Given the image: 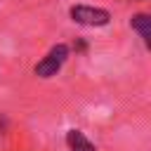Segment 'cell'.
I'll list each match as a JSON object with an SVG mask.
<instances>
[{
  "label": "cell",
  "mask_w": 151,
  "mask_h": 151,
  "mask_svg": "<svg viewBox=\"0 0 151 151\" xmlns=\"http://www.w3.org/2000/svg\"><path fill=\"white\" fill-rule=\"evenodd\" d=\"M68 54H71V47L68 45H64V42H57L54 47H50L47 50V54L33 66V73L38 76V78H54L61 68H64V64H66V59H68Z\"/></svg>",
  "instance_id": "cell-1"
},
{
  "label": "cell",
  "mask_w": 151,
  "mask_h": 151,
  "mask_svg": "<svg viewBox=\"0 0 151 151\" xmlns=\"http://www.w3.org/2000/svg\"><path fill=\"white\" fill-rule=\"evenodd\" d=\"M68 17H71V21H76L80 26H92V28L106 26L111 21V12L109 9L92 7V5H73L68 9Z\"/></svg>",
  "instance_id": "cell-2"
},
{
  "label": "cell",
  "mask_w": 151,
  "mask_h": 151,
  "mask_svg": "<svg viewBox=\"0 0 151 151\" xmlns=\"http://www.w3.org/2000/svg\"><path fill=\"white\" fill-rule=\"evenodd\" d=\"M130 26H132V31L139 33L144 47L149 50V47H151V17H149L146 12H137V14L130 17Z\"/></svg>",
  "instance_id": "cell-3"
},
{
  "label": "cell",
  "mask_w": 151,
  "mask_h": 151,
  "mask_svg": "<svg viewBox=\"0 0 151 151\" xmlns=\"http://www.w3.org/2000/svg\"><path fill=\"white\" fill-rule=\"evenodd\" d=\"M66 146H68V151H97V146L76 127H71L66 132Z\"/></svg>",
  "instance_id": "cell-4"
},
{
  "label": "cell",
  "mask_w": 151,
  "mask_h": 151,
  "mask_svg": "<svg viewBox=\"0 0 151 151\" xmlns=\"http://www.w3.org/2000/svg\"><path fill=\"white\" fill-rule=\"evenodd\" d=\"M5 130H7V120H5V118H2V116H0V134H2V132H5Z\"/></svg>",
  "instance_id": "cell-5"
}]
</instances>
